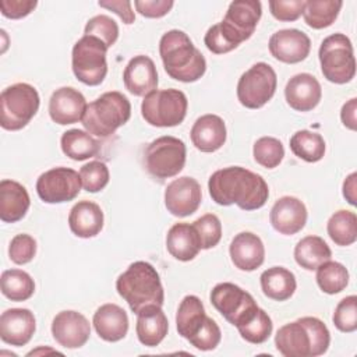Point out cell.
I'll use <instances>...</instances> for the list:
<instances>
[{
    "instance_id": "obj_1",
    "label": "cell",
    "mask_w": 357,
    "mask_h": 357,
    "mask_svg": "<svg viewBox=\"0 0 357 357\" xmlns=\"http://www.w3.org/2000/svg\"><path fill=\"white\" fill-rule=\"evenodd\" d=\"M208 190L218 205L236 204L243 211L262 208L269 197V188L262 176L241 166H229L212 173Z\"/></svg>"
},
{
    "instance_id": "obj_2",
    "label": "cell",
    "mask_w": 357,
    "mask_h": 357,
    "mask_svg": "<svg viewBox=\"0 0 357 357\" xmlns=\"http://www.w3.org/2000/svg\"><path fill=\"white\" fill-rule=\"evenodd\" d=\"M329 343V329L317 317L289 322L275 335L276 350L284 357H318L326 353Z\"/></svg>"
},
{
    "instance_id": "obj_3",
    "label": "cell",
    "mask_w": 357,
    "mask_h": 357,
    "mask_svg": "<svg viewBox=\"0 0 357 357\" xmlns=\"http://www.w3.org/2000/svg\"><path fill=\"white\" fill-rule=\"evenodd\" d=\"M159 54L167 75L181 82H195L206 71L202 53L190 36L180 29H170L159 40Z\"/></svg>"
},
{
    "instance_id": "obj_4",
    "label": "cell",
    "mask_w": 357,
    "mask_h": 357,
    "mask_svg": "<svg viewBox=\"0 0 357 357\" xmlns=\"http://www.w3.org/2000/svg\"><path fill=\"white\" fill-rule=\"evenodd\" d=\"M119 296L137 314L146 305H163L165 290L158 271L145 261L132 262L116 280Z\"/></svg>"
},
{
    "instance_id": "obj_5",
    "label": "cell",
    "mask_w": 357,
    "mask_h": 357,
    "mask_svg": "<svg viewBox=\"0 0 357 357\" xmlns=\"http://www.w3.org/2000/svg\"><path fill=\"white\" fill-rule=\"evenodd\" d=\"M131 117V103L126 95L119 91L102 93L92 100L84 113V128L100 138H107L124 126Z\"/></svg>"
},
{
    "instance_id": "obj_6",
    "label": "cell",
    "mask_w": 357,
    "mask_h": 357,
    "mask_svg": "<svg viewBox=\"0 0 357 357\" xmlns=\"http://www.w3.org/2000/svg\"><path fill=\"white\" fill-rule=\"evenodd\" d=\"M40 105L35 86L17 82L0 95V126L8 131L22 130L38 113Z\"/></svg>"
},
{
    "instance_id": "obj_7",
    "label": "cell",
    "mask_w": 357,
    "mask_h": 357,
    "mask_svg": "<svg viewBox=\"0 0 357 357\" xmlns=\"http://www.w3.org/2000/svg\"><path fill=\"white\" fill-rule=\"evenodd\" d=\"M321 71L333 84H347L356 75V59L351 40L344 33L326 36L318 50Z\"/></svg>"
},
{
    "instance_id": "obj_8",
    "label": "cell",
    "mask_w": 357,
    "mask_h": 357,
    "mask_svg": "<svg viewBox=\"0 0 357 357\" xmlns=\"http://www.w3.org/2000/svg\"><path fill=\"white\" fill-rule=\"evenodd\" d=\"M188 109V100L183 91L155 89L144 96L141 114L153 127H176L183 123Z\"/></svg>"
},
{
    "instance_id": "obj_9",
    "label": "cell",
    "mask_w": 357,
    "mask_h": 357,
    "mask_svg": "<svg viewBox=\"0 0 357 357\" xmlns=\"http://www.w3.org/2000/svg\"><path fill=\"white\" fill-rule=\"evenodd\" d=\"M107 46L95 36L84 35L75 42L71 52V67L78 81L96 86L107 74Z\"/></svg>"
},
{
    "instance_id": "obj_10",
    "label": "cell",
    "mask_w": 357,
    "mask_h": 357,
    "mask_svg": "<svg viewBox=\"0 0 357 357\" xmlns=\"http://www.w3.org/2000/svg\"><path fill=\"white\" fill-rule=\"evenodd\" d=\"M187 148L184 141L163 135L148 144L144 155L146 172L155 178L165 180L177 176L185 165Z\"/></svg>"
},
{
    "instance_id": "obj_11",
    "label": "cell",
    "mask_w": 357,
    "mask_h": 357,
    "mask_svg": "<svg viewBox=\"0 0 357 357\" xmlns=\"http://www.w3.org/2000/svg\"><path fill=\"white\" fill-rule=\"evenodd\" d=\"M262 15V4L258 0H234L229 4L223 21L216 26L226 42L233 47L250 39Z\"/></svg>"
},
{
    "instance_id": "obj_12",
    "label": "cell",
    "mask_w": 357,
    "mask_h": 357,
    "mask_svg": "<svg viewBox=\"0 0 357 357\" xmlns=\"http://www.w3.org/2000/svg\"><path fill=\"white\" fill-rule=\"evenodd\" d=\"M209 298L218 312L236 328L248 322L259 308L248 291L230 282L218 283Z\"/></svg>"
},
{
    "instance_id": "obj_13",
    "label": "cell",
    "mask_w": 357,
    "mask_h": 357,
    "mask_svg": "<svg viewBox=\"0 0 357 357\" xmlns=\"http://www.w3.org/2000/svg\"><path fill=\"white\" fill-rule=\"evenodd\" d=\"M276 86L275 70L268 63L259 61L241 74L237 82V99L247 109H261L273 98Z\"/></svg>"
},
{
    "instance_id": "obj_14",
    "label": "cell",
    "mask_w": 357,
    "mask_h": 357,
    "mask_svg": "<svg viewBox=\"0 0 357 357\" xmlns=\"http://www.w3.org/2000/svg\"><path fill=\"white\" fill-rule=\"evenodd\" d=\"M81 177L70 167H53L42 173L36 180V192L46 204H63L73 201L81 191Z\"/></svg>"
},
{
    "instance_id": "obj_15",
    "label": "cell",
    "mask_w": 357,
    "mask_h": 357,
    "mask_svg": "<svg viewBox=\"0 0 357 357\" xmlns=\"http://www.w3.org/2000/svg\"><path fill=\"white\" fill-rule=\"evenodd\" d=\"M202 192L199 183L188 176L174 178L165 190L166 209L177 218H185L197 212Z\"/></svg>"
},
{
    "instance_id": "obj_16",
    "label": "cell",
    "mask_w": 357,
    "mask_h": 357,
    "mask_svg": "<svg viewBox=\"0 0 357 357\" xmlns=\"http://www.w3.org/2000/svg\"><path fill=\"white\" fill-rule=\"evenodd\" d=\"M53 339L66 349L82 347L91 336L89 321L78 311H60L52 321Z\"/></svg>"
},
{
    "instance_id": "obj_17",
    "label": "cell",
    "mask_w": 357,
    "mask_h": 357,
    "mask_svg": "<svg viewBox=\"0 0 357 357\" xmlns=\"http://www.w3.org/2000/svg\"><path fill=\"white\" fill-rule=\"evenodd\" d=\"M268 47L276 60L286 64H296L308 57L311 40L305 32L289 28L272 33Z\"/></svg>"
},
{
    "instance_id": "obj_18",
    "label": "cell",
    "mask_w": 357,
    "mask_h": 357,
    "mask_svg": "<svg viewBox=\"0 0 357 357\" xmlns=\"http://www.w3.org/2000/svg\"><path fill=\"white\" fill-rule=\"evenodd\" d=\"M307 208L304 202L296 197H280L272 206L269 220L272 227L284 236H293L307 223Z\"/></svg>"
},
{
    "instance_id": "obj_19",
    "label": "cell",
    "mask_w": 357,
    "mask_h": 357,
    "mask_svg": "<svg viewBox=\"0 0 357 357\" xmlns=\"http://www.w3.org/2000/svg\"><path fill=\"white\" fill-rule=\"evenodd\" d=\"M86 106L88 103L78 89L61 86L56 89L49 99V116L56 124H74L82 120Z\"/></svg>"
},
{
    "instance_id": "obj_20",
    "label": "cell",
    "mask_w": 357,
    "mask_h": 357,
    "mask_svg": "<svg viewBox=\"0 0 357 357\" xmlns=\"http://www.w3.org/2000/svg\"><path fill=\"white\" fill-rule=\"evenodd\" d=\"M36 319L28 308H8L0 315V337L11 346H25L33 336Z\"/></svg>"
},
{
    "instance_id": "obj_21",
    "label": "cell",
    "mask_w": 357,
    "mask_h": 357,
    "mask_svg": "<svg viewBox=\"0 0 357 357\" xmlns=\"http://www.w3.org/2000/svg\"><path fill=\"white\" fill-rule=\"evenodd\" d=\"M287 105L296 112H310L318 106L322 98V88L318 79L308 73L293 75L284 88Z\"/></svg>"
},
{
    "instance_id": "obj_22",
    "label": "cell",
    "mask_w": 357,
    "mask_h": 357,
    "mask_svg": "<svg viewBox=\"0 0 357 357\" xmlns=\"http://www.w3.org/2000/svg\"><path fill=\"white\" fill-rule=\"evenodd\" d=\"M126 89L134 96H145L158 86V71L151 57L145 54L134 56L123 73Z\"/></svg>"
},
{
    "instance_id": "obj_23",
    "label": "cell",
    "mask_w": 357,
    "mask_h": 357,
    "mask_svg": "<svg viewBox=\"0 0 357 357\" xmlns=\"http://www.w3.org/2000/svg\"><path fill=\"white\" fill-rule=\"evenodd\" d=\"M229 254L237 269L251 272L264 264L265 247L257 234L251 231H241L231 240Z\"/></svg>"
},
{
    "instance_id": "obj_24",
    "label": "cell",
    "mask_w": 357,
    "mask_h": 357,
    "mask_svg": "<svg viewBox=\"0 0 357 357\" xmlns=\"http://www.w3.org/2000/svg\"><path fill=\"white\" fill-rule=\"evenodd\" d=\"M192 145L201 152H215L223 146L227 138L226 124L218 114H204L195 120L191 132Z\"/></svg>"
},
{
    "instance_id": "obj_25",
    "label": "cell",
    "mask_w": 357,
    "mask_h": 357,
    "mask_svg": "<svg viewBox=\"0 0 357 357\" xmlns=\"http://www.w3.org/2000/svg\"><path fill=\"white\" fill-rule=\"evenodd\" d=\"M169 331L167 317L160 305L151 304L137 312L135 332L141 344L155 347L162 343Z\"/></svg>"
},
{
    "instance_id": "obj_26",
    "label": "cell",
    "mask_w": 357,
    "mask_h": 357,
    "mask_svg": "<svg viewBox=\"0 0 357 357\" xmlns=\"http://www.w3.org/2000/svg\"><path fill=\"white\" fill-rule=\"evenodd\" d=\"M92 324L98 336L105 342H119L128 332L127 312L113 303L100 305L93 314Z\"/></svg>"
},
{
    "instance_id": "obj_27",
    "label": "cell",
    "mask_w": 357,
    "mask_h": 357,
    "mask_svg": "<svg viewBox=\"0 0 357 357\" xmlns=\"http://www.w3.org/2000/svg\"><path fill=\"white\" fill-rule=\"evenodd\" d=\"M103 211L100 206L88 199L78 201L70 211L68 226L70 230L81 238H91L100 233L103 229Z\"/></svg>"
},
{
    "instance_id": "obj_28",
    "label": "cell",
    "mask_w": 357,
    "mask_h": 357,
    "mask_svg": "<svg viewBox=\"0 0 357 357\" xmlns=\"http://www.w3.org/2000/svg\"><path fill=\"white\" fill-rule=\"evenodd\" d=\"M31 205L26 188L14 180L4 178L0 181V219L4 223L21 220Z\"/></svg>"
},
{
    "instance_id": "obj_29",
    "label": "cell",
    "mask_w": 357,
    "mask_h": 357,
    "mask_svg": "<svg viewBox=\"0 0 357 357\" xmlns=\"http://www.w3.org/2000/svg\"><path fill=\"white\" fill-rule=\"evenodd\" d=\"M166 248L169 254L178 261H192L201 251L195 227L190 223H174L167 231Z\"/></svg>"
},
{
    "instance_id": "obj_30",
    "label": "cell",
    "mask_w": 357,
    "mask_h": 357,
    "mask_svg": "<svg viewBox=\"0 0 357 357\" xmlns=\"http://www.w3.org/2000/svg\"><path fill=\"white\" fill-rule=\"evenodd\" d=\"M206 319L208 315L199 297L188 294L180 301L176 314V328L181 337L190 342L202 329Z\"/></svg>"
},
{
    "instance_id": "obj_31",
    "label": "cell",
    "mask_w": 357,
    "mask_h": 357,
    "mask_svg": "<svg viewBox=\"0 0 357 357\" xmlns=\"http://www.w3.org/2000/svg\"><path fill=\"white\" fill-rule=\"evenodd\" d=\"M262 293L275 301L289 300L297 287L296 276L283 266H272L261 273L259 278Z\"/></svg>"
},
{
    "instance_id": "obj_32",
    "label": "cell",
    "mask_w": 357,
    "mask_h": 357,
    "mask_svg": "<svg viewBox=\"0 0 357 357\" xmlns=\"http://www.w3.org/2000/svg\"><path fill=\"white\" fill-rule=\"evenodd\" d=\"M60 146L66 156L77 162L96 156L100 149V144L88 131L78 128H71L63 132Z\"/></svg>"
},
{
    "instance_id": "obj_33",
    "label": "cell",
    "mask_w": 357,
    "mask_h": 357,
    "mask_svg": "<svg viewBox=\"0 0 357 357\" xmlns=\"http://www.w3.org/2000/svg\"><path fill=\"white\" fill-rule=\"evenodd\" d=\"M332 251L319 236H305L294 247V259L305 271H314L325 261H329Z\"/></svg>"
},
{
    "instance_id": "obj_34",
    "label": "cell",
    "mask_w": 357,
    "mask_h": 357,
    "mask_svg": "<svg viewBox=\"0 0 357 357\" xmlns=\"http://www.w3.org/2000/svg\"><path fill=\"white\" fill-rule=\"evenodd\" d=\"M331 240L340 247H347L357 240V216L353 211H336L326 223Z\"/></svg>"
},
{
    "instance_id": "obj_35",
    "label": "cell",
    "mask_w": 357,
    "mask_h": 357,
    "mask_svg": "<svg viewBox=\"0 0 357 357\" xmlns=\"http://www.w3.org/2000/svg\"><path fill=\"white\" fill-rule=\"evenodd\" d=\"M342 6L340 0H308L303 11L304 21L312 29L328 28L337 18Z\"/></svg>"
},
{
    "instance_id": "obj_36",
    "label": "cell",
    "mask_w": 357,
    "mask_h": 357,
    "mask_svg": "<svg viewBox=\"0 0 357 357\" xmlns=\"http://www.w3.org/2000/svg\"><path fill=\"white\" fill-rule=\"evenodd\" d=\"M290 149L297 158L308 163H315L324 158L326 145L321 134L310 130H300L291 135Z\"/></svg>"
},
{
    "instance_id": "obj_37",
    "label": "cell",
    "mask_w": 357,
    "mask_h": 357,
    "mask_svg": "<svg viewBox=\"0 0 357 357\" xmlns=\"http://www.w3.org/2000/svg\"><path fill=\"white\" fill-rule=\"evenodd\" d=\"M0 287L4 297L11 301H25L33 296L35 282L22 269H7L1 273Z\"/></svg>"
},
{
    "instance_id": "obj_38",
    "label": "cell",
    "mask_w": 357,
    "mask_h": 357,
    "mask_svg": "<svg viewBox=\"0 0 357 357\" xmlns=\"http://www.w3.org/2000/svg\"><path fill=\"white\" fill-rule=\"evenodd\" d=\"M317 284L326 294H337L349 284V271L336 261H325L317 268Z\"/></svg>"
},
{
    "instance_id": "obj_39",
    "label": "cell",
    "mask_w": 357,
    "mask_h": 357,
    "mask_svg": "<svg viewBox=\"0 0 357 357\" xmlns=\"http://www.w3.org/2000/svg\"><path fill=\"white\" fill-rule=\"evenodd\" d=\"M254 160L265 169H275L284 156L283 144L275 137H261L252 146Z\"/></svg>"
},
{
    "instance_id": "obj_40",
    "label": "cell",
    "mask_w": 357,
    "mask_h": 357,
    "mask_svg": "<svg viewBox=\"0 0 357 357\" xmlns=\"http://www.w3.org/2000/svg\"><path fill=\"white\" fill-rule=\"evenodd\" d=\"M273 329V324L268 312H265L262 308H258L255 315L245 322L244 325L238 326L237 331L241 335V337L252 344H261L265 343Z\"/></svg>"
},
{
    "instance_id": "obj_41",
    "label": "cell",
    "mask_w": 357,
    "mask_h": 357,
    "mask_svg": "<svg viewBox=\"0 0 357 357\" xmlns=\"http://www.w3.org/2000/svg\"><path fill=\"white\" fill-rule=\"evenodd\" d=\"M79 177L82 188L88 192H99L102 191L110 178L109 167L106 163L100 160H92L85 163L79 169Z\"/></svg>"
},
{
    "instance_id": "obj_42",
    "label": "cell",
    "mask_w": 357,
    "mask_h": 357,
    "mask_svg": "<svg viewBox=\"0 0 357 357\" xmlns=\"http://www.w3.org/2000/svg\"><path fill=\"white\" fill-rule=\"evenodd\" d=\"M84 33L88 36H95L100 39L107 47H112L119 38V25L109 15L99 14L86 22Z\"/></svg>"
},
{
    "instance_id": "obj_43",
    "label": "cell",
    "mask_w": 357,
    "mask_h": 357,
    "mask_svg": "<svg viewBox=\"0 0 357 357\" xmlns=\"http://www.w3.org/2000/svg\"><path fill=\"white\" fill-rule=\"evenodd\" d=\"M192 226L199 237L201 250H209L219 244L222 238V223L216 215L205 213L198 218Z\"/></svg>"
},
{
    "instance_id": "obj_44",
    "label": "cell",
    "mask_w": 357,
    "mask_h": 357,
    "mask_svg": "<svg viewBox=\"0 0 357 357\" xmlns=\"http://www.w3.org/2000/svg\"><path fill=\"white\" fill-rule=\"evenodd\" d=\"M332 321L343 333H351L357 329V297L354 294L347 296L337 303Z\"/></svg>"
},
{
    "instance_id": "obj_45",
    "label": "cell",
    "mask_w": 357,
    "mask_h": 357,
    "mask_svg": "<svg viewBox=\"0 0 357 357\" xmlns=\"http://www.w3.org/2000/svg\"><path fill=\"white\" fill-rule=\"evenodd\" d=\"M36 254V240L25 233L11 238L8 245V257L17 265H25L33 259Z\"/></svg>"
},
{
    "instance_id": "obj_46",
    "label": "cell",
    "mask_w": 357,
    "mask_h": 357,
    "mask_svg": "<svg viewBox=\"0 0 357 357\" xmlns=\"http://www.w3.org/2000/svg\"><path fill=\"white\" fill-rule=\"evenodd\" d=\"M220 339H222V332L219 325L211 317H208L202 329L190 340V344L201 351H209L218 347V344L220 343Z\"/></svg>"
},
{
    "instance_id": "obj_47",
    "label": "cell",
    "mask_w": 357,
    "mask_h": 357,
    "mask_svg": "<svg viewBox=\"0 0 357 357\" xmlns=\"http://www.w3.org/2000/svg\"><path fill=\"white\" fill-rule=\"evenodd\" d=\"M271 14L283 22L296 21L303 15L305 0H271L269 3Z\"/></svg>"
},
{
    "instance_id": "obj_48",
    "label": "cell",
    "mask_w": 357,
    "mask_h": 357,
    "mask_svg": "<svg viewBox=\"0 0 357 357\" xmlns=\"http://www.w3.org/2000/svg\"><path fill=\"white\" fill-rule=\"evenodd\" d=\"M36 6V0H1L0 11L6 18L20 20L31 14Z\"/></svg>"
},
{
    "instance_id": "obj_49",
    "label": "cell",
    "mask_w": 357,
    "mask_h": 357,
    "mask_svg": "<svg viewBox=\"0 0 357 357\" xmlns=\"http://www.w3.org/2000/svg\"><path fill=\"white\" fill-rule=\"evenodd\" d=\"M134 6L142 17L160 18L172 10L174 3L172 0H135Z\"/></svg>"
},
{
    "instance_id": "obj_50",
    "label": "cell",
    "mask_w": 357,
    "mask_h": 357,
    "mask_svg": "<svg viewBox=\"0 0 357 357\" xmlns=\"http://www.w3.org/2000/svg\"><path fill=\"white\" fill-rule=\"evenodd\" d=\"M98 4L99 7H103L117 14L120 20L127 25L132 24L135 20V14L131 8V1L128 0H102V1H98Z\"/></svg>"
},
{
    "instance_id": "obj_51",
    "label": "cell",
    "mask_w": 357,
    "mask_h": 357,
    "mask_svg": "<svg viewBox=\"0 0 357 357\" xmlns=\"http://www.w3.org/2000/svg\"><path fill=\"white\" fill-rule=\"evenodd\" d=\"M340 120L346 128L351 131L357 130V99L356 98H351L342 106Z\"/></svg>"
},
{
    "instance_id": "obj_52",
    "label": "cell",
    "mask_w": 357,
    "mask_h": 357,
    "mask_svg": "<svg viewBox=\"0 0 357 357\" xmlns=\"http://www.w3.org/2000/svg\"><path fill=\"white\" fill-rule=\"evenodd\" d=\"M356 190H357V173L353 172L343 181V197L353 206L357 204L356 202L357 201V191Z\"/></svg>"
}]
</instances>
